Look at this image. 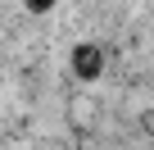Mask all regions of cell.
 Listing matches in <instances>:
<instances>
[{
  "mask_svg": "<svg viewBox=\"0 0 154 150\" xmlns=\"http://www.w3.org/2000/svg\"><path fill=\"white\" fill-rule=\"evenodd\" d=\"M100 68H104V55H100L95 46H77V50H72V73H77L82 82H95Z\"/></svg>",
  "mask_w": 154,
  "mask_h": 150,
  "instance_id": "6da1fadb",
  "label": "cell"
},
{
  "mask_svg": "<svg viewBox=\"0 0 154 150\" xmlns=\"http://www.w3.org/2000/svg\"><path fill=\"white\" fill-rule=\"evenodd\" d=\"M50 5H54V0H27V9H32V14H41V9H50Z\"/></svg>",
  "mask_w": 154,
  "mask_h": 150,
  "instance_id": "7a4b0ae2",
  "label": "cell"
}]
</instances>
